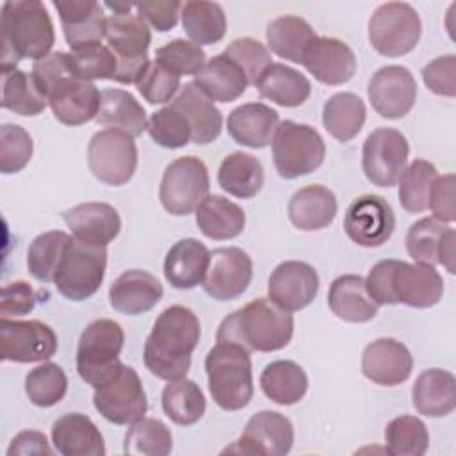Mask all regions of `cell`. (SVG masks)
Here are the masks:
<instances>
[{
	"label": "cell",
	"mask_w": 456,
	"mask_h": 456,
	"mask_svg": "<svg viewBox=\"0 0 456 456\" xmlns=\"http://www.w3.org/2000/svg\"><path fill=\"white\" fill-rule=\"evenodd\" d=\"M201 335L200 319L182 305L167 306L155 321L144 344L146 369L166 381H176L187 376L191 354Z\"/></svg>",
	"instance_id": "obj_1"
},
{
	"label": "cell",
	"mask_w": 456,
	"mask_h": 456,
	"mask_svg": "<svg viewBox=\"0 0 456 456\" xmlns=\"http://www.w3.org/2000/svg\"><path fill=\"white\" fill-rule=\"evenodd\" d=\"M365 287L374 303L431 308L444 296V280L435 265L408 264L403 260H379L367 274Z\"/></svg>",
	"instance_id": "obj_2"
},
{
	"label": "cell",
	"mask_w": 456,
	"mask_h": 456,
	"mask_svg": "<svg viewBox=\"0 0 456 456\" xmlns=\"http://www.w3.org/2000/svg\"><path fill=\"white\" fill-rule=\"evenodd\" d=\"M0 28L2 73L16 69L21 59H45L55 43L52 18L39 0H7L2 5Z\"/></svg>",
	"instance_id": "obj_3"
},
{
	"label": "cell",
	"mask_w": 456,
	"mask_h": 456,
	"mask_svg": "<svg viewBox=\"0 0 456 456\" xmlns=\"http://www.w3.org/2000/svg\"><path fill=\"white\" fill-rule=\"evenodd\" d=\"M294 333L290 312L271 299L258 297L224 317L217 328V342L239 344L244 349L273 353L283 349Z\"/></svg>",
	"instance_id": "obj_4"
},
{
	"label": "cell",
	"mask_w": 456,
	"mask_h": 456,
	"mask_svg": "<svg viewBox=\"0 0 456 456\" xmlns=\"http://www.w3.org/2000/svg\"><path fill=\"white\" fill-rule=\"evenodd\" d=\"M205 370L210 395L219 408L237 411L251 403L255 388L248 349L232 342H217L205 358Z\"/></svg>",
	"instance_id": "obj_5"
},
{
	"label": "cell",
	"mask_w": 456,
	"mask_h": 456,
	"mask_svg": "<svg viewBox=\"0 0 456 456\" xmlns=\"http://www.w3.org/2000/svg\"><path fill=\"white\" fill-rule=\"evenodd\" d=\"M123 328L112 319H96L86 326L77 347V372L93 388L109 381L121 367Z\"/></svg>",
	"instance_id": "obj_6"
},
{
	"label": "cell",
	"mask_w": 456,
	"mask_h": 456,
	"mask_svg": "<svg viewBox=\"0 0 456 456\" xmlns=\"http://www.w3.org/2000/svg\"><path fill=\"white\" fill-rule=\"evenodd\" d=\"M271 144L274 167L285 180L308 175L324 162V141L310 125L285 119L278 125Z\"/></svg>",
	"instance_id": "obj_7"
},
{
	"label": "cell",
	"mask_w": 456,
	"mask_h": 456,
	"mask_svg": "<svg viewBox=\"0 0 456 456\" xmlns=\"http://www.w3.org/2000/svg\"><path fill=\"white\" fill-rule=\"evenodd\" d=\"M107 46L118 59L114 80L119 84H135L150 64L148 48L151 32L139 14H110L105 28Z\"/></svg>",
	"instance_id": "obj_8"
},
{
	"label": "cell",
	"mask_w": 456,
	"mask_h": 456,
	"mask_svg": "<svg viewBox=\"0 0 456 456\" xmlns=\"http://www.w3.org/2000/svg\"><path fill=\"white\" fill-rule=\"evenodd\" d=\"M107 267V249L71 239L53 276V283L66 299L84 301L102 285Z\"/></svg>",
	"instance_id": "obj_9"
},
{
	"label": "cell",
	"mask_w": 456,
	"mask_h": 456,
	"mask_svg": "<svg viewBox=\"0 0 456 456\" xmlns=\"http://www.w3.org/2000/svg\"><path fill=\"white\" fill-rule=\"evenodd\" d=\"M422 32L419 12L406 2L381 4L369 20V41L385 57L410 53Z\"/></svg>",
	"instance_id": "obj_10"
},
{
	"label": "cell",
	"mask_w": 456,
	"mask_h": 456,
	"mask_svg": "<svg viewBox=\"0 0 456 456\" xmlns=\"http://www.w3.org/2000/svg\"><path fill=\"white\" fill-rule=\"evenodd\" d=\"M210 178L205 162L187 155L173 160L160 180L159 198L162 207L173 216H187L208 196Z\"/></svg>",
	"instance_id": "obj_11"
},
{
	"label": "cell",
	"mask_w": 456,
	"mask_h": 456,
	"mask_svg": "<svg viewBox=\"0 0 456 456\" xmlns=\"http://www.w3.org/2000/svg\"><path fill=\"white\" fill-rule=\"evenodd\" d=\"M87 166L96 180L114 187L125 185L137 167L134 137L112 128L96 132L87 144Z\"/></svg>",
	"instance_id": "obj_12"
},
{
	"label": "cell",
	"mask_w": 456,
	"mask_h": 456,
	"mask_svg": "<svg viewBox=\"0 0 456 456\" xmlns=\"http://www.w3.org/2000/svg\"><path fill=\"white\" fill-rule=\"evenodd\" d=\"M93 404L112 424L123 426L142 419L148 401L137 370L121 363L109 381L94 388Z\"/></svg>",
	"instance_id": "obj_13"
},
{
	"label": "cell",
	"mask_w": 456,
	"mask_h": 456,
	"mask_svg": "<svg viewBox=\"0 0 456 456\" xmlns=\"http://www.w3.org/2000/svg\"><path fill=\"white\" fill-rule=\"evenodd\" d=\"M410 146L395 128H376L362 148V167L365 176L378 187H392L399 182L408 164Z\"/></svg>",
	"instance_id": "obj_14"
},
{
	"label": "cell",
	"mask_w": 456,
	"mask_h": 456,
	"mask_svg": "<svg viewBox=\"0 0 456 456\" xmlns=\"http://www.w3.org/2000/svg\"><path fill=\"white\" fill-rule=\"evenodd\" d=\"M57 346L55 331L41 321H11L9 317L0 321V354L4 362H45L55 354Z\"/></svg>",
	"instance_id": "obj_15"
},
{
	"label": "cell",
	"mask_w": 456,
	"mask_h": 456,
	"mask_svg": "<svg viewBox=\"0 0 456 456\" xmlns=\"http://www.w3.org/2000/svg\"><path fill=\"white\" fill-rule=\"evenodd\" d=\"M294 444V428L292 422L278 413L262 410L255 413L240 438L228 445L223 452H239V454H256V456H285Z\"/></svg>",
	"instance_id": "obj_16"
},
{
	"label": "cell",
	"mask_w": 456,
	"mask_h": 456,
	"mask_svg": "<svg viewBox=\"0 0 456 456\" xmlns=\"http://www.w3.org/2000/svg\"><path fill=\"white\" fill-rule=\"evenodd\" d=\"M395 228V216L388 201L378 194L356 198L346 210L344 230L362 248L385 244Z\"/></svg>",
	"instance_id": "obj_17"
},
{
	"label": "cell",
	"mask_w": 456,
	"mask_h": 456,
	"mask_svg": "<svg viewBox=\"0 0 456 456\" xmlns=\"http://www.w3.org/2000/svg\"><path fill=\"white\" fill-rule=\"evenodd\" d=\"M100 94L102 91L93 82L68 73L50 86L46 98L57 121L68 126H78L96 119Z\"/></svg>",
	"instance_id": "obj_18"
},
{
	"label": "cell",
	"mask_w": 456,
	"mask_h": 456,
	"mask_svg": "<svg viewBox=\"0 0 456 456\" xmlns=\"http://www.w3.org/2000/svg\"><path fill=\"white\" fill-rule=\"evenodd\" d=\"M253 276L251 256L235 246L210 251V264L201 283L203 290L217 299L230 301L246 292Z\"/></svg>",
	"instance_id": "obj_19"
},
{
	"label": "cell",
	"mask_w": 456,
	"mask_h": 456,
	"mask_svg": "<svg viewBox=\"0 0 456 456\" xmlns=\"http://www.w3.org/2000/svg\"><path fill=\"white\" fill-rule=\"evenodd\" d=\"M367 94L372 109L381 118L399 119L415 105L417 84L408 68L385 66L370 77Z\"/></svg>",
	"instance_id": "obj_20"
},
{
	"label": "cell",
	"mask_w": 456,
	"mask_h": 456,
	"mask_svg": "<svg viewBox=\"0 0 456 456\" xmlns=\"http://www.w3.org/2000/svg\"><path fill=\"white\" fill-rule=\"evenodd\" d=\"M267 292L276 306L297 312L308 306L319 292L317 271L301 260L281 262L269 276Z\"/></svg>",
	"instance_id": "obj_21"
},
{
	"label": "cell",
	"mask_w": 456,
	"mask_h": 456,
	"mask_svg": "<svg viewBox=\"0 0 456 456\" xmlns=\"http://www.w3.org/2000/svg\"><path fill=\"white\" fill-rule=\"evenodd\" d=\"M413 370L410 349L390 337L372 340L362 354V372L367 379L383 387L404 383Z\"/></svg>",
	"instance_id": "obj_22"
},
{
	"label": "cell",
	"mask_w": 456,
	"mask_h": 456,
	"mask_svg": "<svg viewBox=\"0 0 456 456\" xmlns=\"http://www.w3.org/2000/svg\"><path fill=\"white\" fill-rule=\"evenodd\" d=\"M315 80L326 86H340L353 78L356 57L353 50L337 37L317 36L305 50L301 62Z\"/></svg>",
	"instance_id": "obj_23"
},
{
	"label": "cell",
	"mask_w": 456,
	"mask_h": 456,
	"mask_svg": "<svg viewBox=\"0 0 456 456\" xmlns=\"http://www.w3.org/2000/svg\"><path fill=\"white\" fill-rule=\"evenodd\" d=\"M62 219L75 239L100 248H107V244H110L121 230L118 210L103 201H86L75 205L73 208L62 212Z\"/></svg>",
	"instance_id": "obj_24"
},
{
	"label": "cell",
	"mask_w": 456,
	"mask_h": 456,
	"mask_svg": "<svg viewBox=\"0 0 456 456\" xmlns=\"http://www.w3.org/2000/svg\"><path fill=\"white\" fill-rule=\"evenodd\" d=\"M53 7L59 12L69 50L91 43H102L105 37L107 18L102 4L93 0H55Z\"/></svg>",
	"instance_id": "obj_25"
},
{
	"label": "cell",
	"mask_w": 456,
	"mask_h": 456,
	"mask_svg": "<svg viewBox=\"0 0 456 456\" xmlns=\"http://www.w3.org/2000/svg\"><path fill=\"white\" fill-rule=\"evenodd\" d=\"M162 296V283L151 273L141 269L125 271L109 289L110 306L125 315H139L151 310Z\"/></svg>",
	"instance_id": "obj_26"
},
{
	"label": "cell",
	"mask_w": 456,
	"mask_h": 456,
	"mask_svg": "<svg viewBox=\"0 0 456 456\" xmlns=\"http://www.w3.org/2000/svg\"><path fill=\"white\" fill-rule=\"evenodd\" d=\"M278 125V112L262 102H249L235 107L228 114L226 121L230 137L235 142L253 150H260L271 144Z\"/></svg>",
	"instance_id": "obj_27"
},
{
	"label": "cell",
	"mask_w": 456,
	"mask_h": 456,
	"mask_svg": "<svg viewBox=\"0 0 456 456\" xmlns=\"http://www.w3.org/2000/svg\"><path fill=\"white\" fill-rule=\"evenodd\" d=\"M210 264L208 248L198 239L175 242L164 258V276L167 283L180 290H189L203 283Z\"/></svg>",
	"instance_id": "obj_28"
},
{
	"label": "cell",
	"mask_w": 456,
	"mask_h": 456,
	"mask_svg": "<svg viewBox=\"0 0 456 456\" xmlns=\"http://www.w3.org/2000/svg\"><path fill=\"white\" fill-rule=\"evenodd\" d=\"M52 442L62 456H103L105 442L96 424L82 413H66L52 426Z\"/></svg>",
	"instance_id": "obj_29"
},
{
	"label": "cell",
	"mask_w": 456,
	"mask_h": 456,
	"mask_svg": "<svg viewBox=\"0 0 456 456\" xmlns=\"http://www.w3.org/2000/svg\"><path fill=\"white\" fill-rule=\"evenodd\" d=\"M194 84L210 100L228 103L244 94L249 86L246 73L228 55L217 53L194 75Z\"/></svg>",
	"instance_id": "obj_30"
},
{
	"label": "cell",
	"mask_w": 456,
	"mask_h": 456,
	"mask_svg": "<svg viewBox=\"0 0 456 456\" xmlns=\"http://www.w3.org/2000/svg\"><path fill=\"white\" fill-rule=\"evenodd\" d=\"M171 105L185 116L191 126L192 142L208 144L219 137L223 128L221 110L198 89L194 82L185 84L173 98Z\"/></svg>",
	"instance_id": "obj_31"
},
{
	"label": "cell",
	"mask_w": 456,
	"mask_h": 456,
	"mask_svg": "<svg viewBox=\"0 0 456 456\" xmlns=\"http://www.w3.org/2000/svg\"><path fill=\"white\" fill-rule=\"evenodd\" d=\"M289 219L303 232H315L330 226L338 205L335 194L324 185H306L294 192L289 201Z\"/></svg>",
	"instance_id": "obj_32"
},
{
	"label": "cell",
	"mask_w": 456,
	"mask_h": 456,
	"mask_svg": "<svg viewBox=\"0 0 456 456\" xmlns=\"http://www.w3.org/2000/svg\"><path fill=\"white\" fill-rule=\"evenodd\" d=\"M328 305L338 319L347 322H367L378 314V305L367 292L365 278L358 274L335 278L328 290Z\"/></svg>",
	"instance_id": "obj_33"
},
{
	"label": "cell",
	"mask_w": 456,
	"mask_h": 456,
	"mask_svg": "<svg viewBox=\"0 0 456 456\" xmlns=\"http://www.w3.org/2000/svg\"><path fill=\"white\" fill-rule=\"evenodd\" d=\"M96 123L105 128L121 130L134 139L139 137L148 126L144 107L135 100L134 94L118 87L102 91Z\"/></svg>",
	"instance_id": "obj_34"
},
{
	"label": "cell",
	"mask_w": 456,
	"mask_h": 456,
	"mask_svg": "<svg viewBox=\"0 0 456 456\" xmlns=\"http://www.w3.org/2000/svg\"><path fill=\"white\" fill-rule=\"evenodd\" d=\"M411 399L415 410L426 417L449 415L456 406V379L445 369H428L415 379Z\"/></svg>",
	"instance_id": "obj_35"
},
{
	"label": "cell",
	"mask_w": 456,
	"mask_h": 456,
	"mask_svg": "<svg viewBox=\"0 0 456 456\" xmlns=\"http://www.w3.org/2000/svg\"><path fill=\"white\" fill-rule=\"evenodd\" d=\"M194 212L200 232L212 240L235 239L246 224L244 210L221 194L207 196Z\"/></svg>",
	"instance_id": "obj_36"
},
{
	"label": "cell",
	"mask_w": 456,
	"mask_h": 456,
	"mask_svg": "<svg viewBox=\"0 0 456 456\" xmlns=\"http://www.w3.org/2000/svg\"><path fill=\"white\" fill-rule=\"evenodd\" d=\"M255 87L262 98L280 107H299L312 93L310 80L297 69L281 62H273L256 80Z\"/></svg>",
	"instance_id": "obj_37"
},
{
	"label": "cell",
	"mask_w": 456,
	"mask_h": 456,
	"mask_svg": "<svg viewBox=\"0 0 456 456\" xmlns=\"http://www.w3.org/2000/svg\"><path fill=\"white\" fill-rule=\"evenodd\" d=\"M221 189L235 198H253L264 185V167L260 160L244 151L226 155L217 171Z\"/></svg>",
	"instance_id": "obj_38"
},
{
	"label": "cell",
	"mask_w": 456,
	"mask_h": 456,
	"mask_svg": "<svg viewBox=\"0 0 456 456\" xmlns=\"http://www.w3.org/2000/svg\"><path fill=\"white\" fill-rule=\"evenodd\" d=\"M262 392L276 404L290 406L303 399L308 378L301 365L292 360H276L265 365L260 374Z\"/></svg>",
	"instance_id": "obj_39"
},
{
	"label": "cell",
	"mask_w": 456,
	"mask_h": 456,
	"mask_svg": "<svg viewBox=\"0 0 456 456\" xmlns=\"http://www.w3.org/2000/svg\"><path fill=\"white\" fill-rule=\"evenodd\" d=\"M265 37H267L269 48L276 55L290 62L301 64L306 46L317 37V34L306 20L299 16L285 14L273 20L267 25Z\"/></svg>",
	"instance_id": "obj_40"
},
{
	"label": "cell",
	"mask_w": 456,
	"mask_h": 456,
	"mask_svg": "<svg viewBox=\"0 0 456 456\" xmlns=\"http://www.w3.org/2000/svg\"><path fill=\"white\" fill-rule=\"evenodd\" d=\"M365 118V103L354 93H337L330 96L322 107V125L340 142H347L356 137Z\"/></svg>",
	"instance_id": "obj_41"
},
{
	"label": "cell",
	"mask_w": 456,
	"mask_h": 456,
	"mask_svg": "<svg viewBox=\"0 0 456 456\" xmlns=\"http://www.w3.org/2000/svg\"><path fill=\"white\" fill-rule=\"evenodd\" d=\"M182 25L196 45H214L224 37L226 16L219 4L192 0L182 5Z\"/></svg>",
	"instance_id": "obj_42"
},
{
	"label": "cell",
	"mask_w": 456,
	"mask_h": 456,
	"mask_svg": "<svg viewBox=\"0 0 456 456\" xmlns=\"http://www.w3.org/2000/svg\"><path fill=\"white\" fill-rule=\"evenodd\" d=\"M48 105L46 94L36 84L32 73L11 69L2 73V107L18 116H37Z\"/></svg>",
	"instance_id": "obj_43"
},
{
	"label": "cell",
	"mask_w": 456,
	"mask_h": 456,
	"mask_svg": "<svg viewBox=\"0 0 456 456\" xmlns=\"http://www.w3.org/2000/svg\"><path fill=\"white\" fill-rule=\"evenodd\" d=\"M162 410L178 426H191L198 422L207 408L205 395L201 388L187 378L167 381L162 390Z\"/></svg>",
	"instance_id": "obj_44"
},
{
	"label": "cell",
	"mask_w": 456,
	"mask_h": 456,
	"mask_svg": "<svg viewBox=\"0 0 456 456\" xmlns=\"http://www.w3.org/2000/svg\"><path fill=\"white\" fill-rule=\"evenodd\" d=\"M73 237L61 230H52L37 235L27 251L28 273L45 283L53 281L59 262Z\"/></svg>",
	"instance_id": "obj_45"
},
{
	"label": "cell",
	"mask_w": 456,
	"mask_h": 456,
	"mask_svg": "<svg viewBox=\"0 0 456 456\" xmlns=\"http://www.w3.org/2000/svg\"><path fill=\"white\" fill-rule=\"evenodd\" d=\"M173 449V436L169 428L151 417H142L128 428L123 442V451L126 454L142 456H166Z\"/></svg>",
	"instance_id": "obj_46"
},
{
	"label": "cell",
	"mask_w": 456,
	"mask_h": 456,
	"mask_svg": "<svg viewBox=\"0 0 456 456\" xmlns=\"http://www.w3.org/2000/svg\"><path fill=\"white\" fill-rule=\"evenodd\" d=\"M387 452L394 456H422L429 445L426 424L413 415H399L385 428Z\"/></svg>",
	"instance_id": "obj_47"
},
{
	"label": "cell",
	"mask_w": 456,
	"mask_h": 456,
	"mask_svg": "<svg viewBox=\"0 0 456 456\" xmlns=\"http://www.w3.org/2000/svg\"><path fill=\"white\" fill-rule=\"evenodd\" d=\"M436 176V167L422 159H415L404 167L399 178V201L406 212L419 214L428 208L429 189Z\"/></svg>",
	"instance_id": "obj_48"
},
{
	"label": "cell",
	"mask_w": 456,
	"mask_h": 456,
	"mask_svg": "<svg viewBox=\"0 0 456 456\" xmlns=\"http://www.w3.org/2000/svg\"><path fill=\"white\" fill-rule=\"evenodd\" d=\"M25 392L32 404L50 408L68 392V378L57 363L46 362L34 367L25 378Z\"/></svg>",
	"instance_id": "obj_49"
},
{
	"label": "cell",
	"mask_w": 456,
	"mask_h": 456,
	"mask_svg": "<svg viewBox=\"0 0 456 456\" xmlns=\"http://www.w3.org/2000/svg\"><path fill=\"white\" fill-rule=\"evenodd\" d=\"M73 71L84 80H114L118 59L114 52L102 43H91L69 50Z\"/></svg>",
	"instance_id": "obj_50"
},
{
	"label": "cell",
	"mask_w": 456,
	"mask_h": 456,
	"mask_svg": "<svg viewBox=\"0 0 456 456\" xmlns=\"http://www.w3.org/2000/svg\"><path fill=\"white\" fill-rule=\"evenodd\" d=\"M150 137L162 148L176 150L191 142L192 134L185 116L171 103L151 114L146 126Z\"/></svg>",
	"instance_id": "obj_51"
},
{
	"label": "cell",
	"mask_w": 456,
	"mask_h": 456,
	"mask_svg": "<svg viewBox=\"0 0 456 456\" xmlns=\"http://www.w3.org/2000/svg\"><path fill=\"white\" fill-rule=\"evenodd\" d=\"M447 223H442L438 219L422 217L415 224L410 226L406 233V251L408 255L420 264H436V251L440 246V240L444 233L449 230Z\"/></svg>",
	"instance_id": "obj_52"
},
{
	"label": "cell",
	"mask_w": 456,
	"mask_h": 456,
	"mask_svg": "<svg viewBox=\"0 0 456 456\" xmlns=\"http://www.w3.org/2000/svg\"><path fill=\"white\" fill-rule=\"evenodd\" d=\"M34 142L30 134L12 123L0 126V171L12 175L21 171L32 159Z\"/></svg>",
	"instance_id": "obj_53"
},
{
	"label": "cell",
	"mask_w": 456,
	"mask_h": 456,
	"mask_svg": "<svg viewBox=\"0 0 456 456\" xmlns=\"http://www.w3.org/2000/svg\"><path fill=\"white\" fill-rule=\"evenodd\" d=\"M155 61L178 77L196 75L205 66V52L200 45L178 37L157 48Z\"/></svg>",
	"instance_id": "obj_54"
},
{
	"label": "cell",
	"mask_w": 456,
	"mask_h": 456,
	"mask_svg": "<svg viewBox=\"0 0 456 456\" xmlns=\"http://www.w3.org/2000/svg\"><path fill=\"white\" fill-rule=\"evenodd\" d=\"M180 78L176 73L166 69L162 64H159L155 59L150 61L139 80L135 82V87L139 94L151 105L157 103H166L175 98L178 87H180Z\"/></svg>",
	"instance_id": "obj_55"
},
{
	"label": "cell",
	"mask_w": 456,
	"mask_h": 456,
	"mask_svg": "<svg viewBox=\"0 0 456 456\" xmlns=\"http://www.w3.org/2000/svg\"><path fill=\"white\" fill-rule=\"evenodd\" d=\"M223 53L240 66V69L248 77V82L253 86L262 77V73L273 64L269 50L253 37H239L232 41Z\"/></svg>",
	"instance_id": "obj_56"
},
{
	"label": "cell",
	"mask_w": 456,
	"mask_h": 456,
	"mask_svg": "<svg viewBox=\"0 0 456 456\" xmlns=\"http://www.w3.org/2000/svg\"><path fill=\"white\" fill-rule=\"evenodd\" d=\"M422 80L431 93L452 98L456 94V57L447 53L428 62L422 68Z\"/></svg>",
	"instance_id": "obj_57"
},
{
	"label": "cell",
	"mask_w": 456,
	"mask_h": 456,
	"mask_svg": "<svg viewBox=\"0 0 456 456\" xmlns=\"http://www.w3.org/2000/svg\"><path fill=\"white\" fill-rule=\"evenodd\" d=\"M454 175H442L436 176L429 189L428 207L433 212V217L442 223H452L456 219V207H454Z\"/></svg>",
	"instance_id": "obj_58"
},
{
	"label": "cell",
	"mask_w": 456,
	"mask_h": 456,
	"mask_svg": "<svg viewBox=\"0 0 456 456\" xmlns=\"http://www.w3.org/2000/svg\"><path fill=\"white\" fill-rule=\"evenodd\" d=\"M182 5L183 4L178 0H157V2L134 4V7L137 9V14L159 32H167L178 23Z\"/></svg>",
	"instance_id": "obj_59"
},
{
	"label": "cell",
	"mask_w": 456,
	"mask_h": 456,
	"mask_svg": "<svg viewBox=\"0 0 456 456\" xmlns=\"http://www.w3.org/2000/svg\"><path fill=\"white\" fill-rule=\"evenodd\" d=\"M36 306V294L27 281H11L2 287L0 314L2 317L25 315Z\"/></svg>",
	"instance_id": "obj_60"
},
{
	"label": "cell",
	"mask_w": 456,
	"mask_h": 456,
	"mask_svg": "<svg viewBox=\"0 0 456 456\" xmlns=\"http://www.w3.org/2000/svg\"><path fill=\"white\" fill-rule=\"evenodd\" d=\"M48 440L39 431H21L18 433L7 449V454H52Z\"/></svg>",
	"instance_id": "obj_61"
},
{
	"label": "cell",
	"mask_w": 456,
	"mask_h": 456,
	"mask_svg": "<svg viewBox=\"0 0 456 456\" xmlns=\"http://www.w3.org/2000/svg\"><path fill=\"white\" fill-rule=\"evenodd\" d=\"M454 260H456V232L454 228H449L440 240V246L436 251V264H442L451 274H454L456 273Z\"/></svg>",
	"instance_id": "obj_62"
},
{
	"label": "cell",
	"mask_w": 456,
	"mask_h": 456,
	"mask_svg": "<svg viewBox=\"0 0 456 456\" xmlns=\"http://www.w3.org/2000/svg\"><path fill=\"white\" fill-rule=\"evenodd\" d=\"M103 7L110 9L112 14H126V12L132 11L134 4H130V2H105Z\"/></svg>",
	"instance_id": "obj_63"
}]
</instances>
